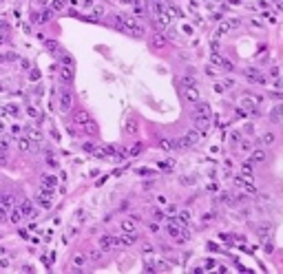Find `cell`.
<instances>
[{
    "label": "cell",
    "instance_id": "cell-32",
    "mask_svg": "<svg viewBox=\"0 0 283 274\" xmlns=\"http://www.w3.org/2000/svg\"><path fill=\"white\" fill-rule=\"evenodd\" d=\"M210 60H212V64H214V66H221V60H223V58H221V55H217V53H212V58H210Z\"/></svg>",
    "mask_w": 283,
    "mask_h": 274
},
{
    "label": "cell",
    "instance_id": "cell-42",
    "mask_svg": "<svg viewBox=\"0 0 283 274\" xmlns=\"http://www.w3.org/2000/svg\"><path fill=\"white\" fill-rule=\"evenodd\" d=\"M29 77H31V80H33V82H36V80H38V77H40V71H31V75H29Z\"/></svg>",
    "mask_w": 283,
    "mask_h": 274
},
{
    "label": "cell",
    "instance_id": "cell-15",
    "mask_svg": "<svg viewBox=\"0 0 283 274\" xmlns=\"http://www.w3.org/2000/svg\"><path fill=\"white\" fill-rule=\"evenodd\" d=\"M259 142H261V146H272V144H274V133L265 131L263 135H261V139H259Z\"/></svg>",
    "mask_w": 283,
    "mask_h": 274
},
{
    "label": "cell",
    "instance_id": "cell-49",
    "mask_svg": "<svg viewBox=\"0 0 283 274\" xmlns=\"http://www.w3.org/2000/svg\"><path fill=\"white\" fill-rule=\"evenodd\" d=\"M157 267H159V270H168V265L164 263V261H159V263H157Z\"/></svg>",
    "mask_w": 283,
    "mask_h": 274
},
{
    "label": "cell",
    "instance_id": "cell-46",
    "mask_svg": "<svg viewBox=\"0 0 283 274\" xmlns=\"http://www.w3.org/2000/svg\"><path fill=\"white\" fill-rule=\"evenodd\" d=\"M137 172H139V175H153V170H148V168H139Z\"/></svg>",
    "mask_w": 283,
    "mask_h": 274
},
{
    "label": "cell",
    "instance_id": "cell-10",
    "mask_svg": "<svg viewBox=\"0 0 283 274\" xmlns=\"http://www.w3.org/2000/svg\"><path fill=\"white\" fill-rule=\"evenodd\" d=\"M22 219H25V215L20 212V208H18V206L9 210V221H11V223H20Z\"/></svg>",
    "mask_w": 283,
    "mask_h": 274
},
{
    "label": "cell",
    "instance_id": "cell-25",
    "mask_svg": "<svg viewBox=\"0 0 283 274\" xmlns=\"http://www.w3.org/2000/svg\"><path fill=\"white\" fill-rule=\"evenodd\" d=\"M241 175H250L252 177V164L250 161H246V164L241 166Z\"/></svg>",
    "mask_w": 283,
    "mask_h": 274
},
{
    "label": "cell",
    "instance_id": "cell-31",
    "mask_svg": "<svg viewBox=\"0 0 283 274\" xmlns=\"http://www.w3.org/2000/svg\"><path fill=\"white\" fill-rule=\"evenodd\" d=\"M164 210H166V215H175V212H177V206L168 203V206H164Z\"/></svg>",
    "mask_w": 283,
    "mask_h": 274
},
{
    "label": "cell",
    "instance_id": "cell-13",
    "mask_svg": "<svg viewBox=\"0 0 283 274\" xmlns=\"http://www.w3.org/2000/svg\"><path fill=\"white\" fill-rule=\"evenodd\" d=\"M265 148H254L252 150V161H257V164H261V161H265Z\"/></svg>",
    "mask_w": 283,
    "mask_h": 274
},
{
    "label": "cell",
    "instance_id": "cell-1",
    "mask_svg": "<svg viewBox=\"0 0 283 274\" xmlns=\"http://www.w3.org/2000/svg\"><path fill=\"white\" fill-rule=\"evenodd\" d=\"M73 77H75V69H73L71 64H62V69H60V82L64 86H69V84H73Z\"/></svg>",
    "mask_w": 283,
    "mask_h": 274
},
{
    "label": "cell",
    "instance_id": "cell-14",
    "mask_svg": "<svg viewBox=\"0 0 283 274\" xmlns=\"http://www.w3.org/2000/svg\"><path fill=\"white\" fill-rule=\"evenodd\" d=\"M42 186H44V188H51V190H53L55 186H58V179H55L53 175H42Z\"/></svg>",
    "mask_w": 283,
    "mask_h": 274
},
{
    "label": "cell",
    "instance_id": "cell-3",
    "mask_svg": "<svg viewBox=\"0 0 283 274\" xmlns=\"http://www.w3.org/2000/svg\"><path fill=\"white\" fill-rule=\"evenodd\" d=\"M237 183H239V188H243L246 192H254V181L250 175H237Z\"/></svg>",
    "mask_w": 283,
    "mask_h": 274
},
{
    "label": "cell",
    "instance_id": "cell-11",
    "mask_svg": "<svg viewBox=\"0 0 283 274\" xmlns=\"http://www.w3.org/2000/svg\"><path fill=\"white\" fill-rule=\"evenodd\" d=\"M73 120H75V124L84 126V124H89V122H91V117H89V113H86V111H77Z\"/></svg>",
    "mask_w": 283,
    "mask_h": 274
},
{
    "label": "cell",
    "instance_id": "cell-4",
    "mask_svg": "<svg viewBox=\"0 0 283 274\" xmlns=\"http://www.w3.org/2000/svg\"><path fill=\"white\" fill-rule=\"evenodd\" d=\"M58 100H60L58 104H60V111H62V113L71 108V102H73V97H71V93L66 91V88H64V91H60V97H58Z\"/></svg>",
    "mask_w": 283,
    "mask_h": 274
},
{
    "label": "cell",
    "instance_id": "cell-12",
    "mask_svg": "<svg viewBox=\"0 0 283 274\" xmlns=\"http://www.w3.org/2000/svg\"><path fill=\"white\" fill-rule=\"evenodd\" d=\"M0 203L7 210H11V208H16V197L13 195H2V197H0Z\"/></svg>",
    "mask_w": 283,
    "mask_h": 274
},
{
    "label": "cell",
    "instance_id": "cell-20",
    "mask_svg": "<svg viewBox=\"0 0 283 274\" xmlns=\"http://www.w3.org/2000/svg\"><path fill=\"white\" fill-rule=\"evenodd\" d=\"M150 44H153V47H157V49H162V47H166V38L153 36V38H150Z\"/></svg>",
    "mask_w": 283,
    "mask_h": 274
},
{
    "label": "cell",
    "instance_id": "cell-17",
    "mask_svg": "<svg viewBox=\"0 0 283 274\" xmlns=\"http://www.w3.org/2000/svg\"><path fill=\"white\" fill-rule=\"evenodd\" d=\"M239 25V20H228V22H221V25H219V33H228L230 29H232V27H237Z\"/></svg>",
    "mask_w": 283,
    "mask_h": 274
},
{
    "label": "cell",
    "instance_id": "cell-7",
    "mask_svg": "<svg viewBox=\"0 0 283 274\" xmlns=\"http://www.w3.org/2000/svg\"><path fill=\"white\" fill-rule=\"evenodd\" d=\"M18 208H20V212H22L25 217H33V215H36V208H33V203H31L29 199L20 201V206H18Z\"/></svg>",
    "mask_w": 283,
    "mask_h": 274
},
{
    "label": "cell",
    "instance_id": "cell-23",
    "mask_svg": "<svg viewBox=\"0 0 283 274\" xmlns=\"http://www.w3.org/2000/svg\"><path fill=\"white\" fill-rule=\"evenodd\" d=\"M179 221H182V226H186V223L190 221V210H182L179 212Z\"/></svg>",
    "mask_w": 283,
    "mask_h": 274
},
{
    "label": "cell",
    "instance_id": "cell-2",
    "mask_svg": "<svg viewBox=\"0 0 283 274\" xmlns=\"http://www.w3.org/2000/svg\"><path fill=\"white\" fill-rule=\"evenodd\" d=\"M199 137H201V133H199V131H188V133H186V135L177 142V144H179V148H188V146H192V144H195Z\"/></svg>",
    "mask_w": 283,
    "mask_h": 274
},
{
    "label": "cell",
    "instance_id": "cell-9",
    "mask_svg": "<svg viewBox=\"0 0 283 274\" xmlns=\"http://www.w3.org/2000/svg\"><path fill=\"white\" fill-rule=\"evenodd\" d=\"M270 120H272V122H281L283 120V104L272 106V111H270Z\"/></svg>",
    "mask_w": 283,
    "mask_h": 274
},
{
    "label": "cell",
    "instance_id": "cell-16",
    "mask_svg": "<svg viewBox=\"0 0 283 274\" xmlns=\"http://www.w3.org/2000/svg\"><path fill=\"white\" fill-rule=\"evenodd\" d=\"M122 230H124V232H135V230H137V221H135V219L122 221Z\"/></svg>",
    "mask_w": 283,
    "mask_h": 274
},
{
    "label": "cell",
    "instance_id": "cell-38",
    "mask_svg": "<svg viewBox=\"0 0 283 274\" xmlns=\"http://www.w3.org/2000/svg\"><path fill=\"white\" fill-rule=\"evenodd\" d=\"M214 267V259H208L206 263H203V270H212Z\"/></svg>",
    "mask_w": 283,
    "mask_h": 274
},
{
    "label": "cell",
    "instance_id": "cell-27",
    "mask_svg": "<svg viewBox=\"0 0 283 274\" xmlns=\"http://www.w3.org/2000/svg\"><path fill=\"white\" fill-rule=\"evenodd\" d=\"M0 221H9V210L0 203Z\"/></svg>",
    "mask_w": 283,
    "mask_h": 274
},
{
    "label": "cell",
    "instance_id": "cell-35",
    "mask_svg": "<svg viewBox=\"0 0 283 274\" xmlns=\"http://www.w3.org/2000/svg\"><path fill=\"white\" fill-rule=\"evenodd\" d=\"M84 128H86L89 133H98V126H95L93 122H89V124H84Z\"/></svg>",
    "mask_w": 283,
    "mask_h": 274
},
{
    "label": "cell",
    "instance_id": "cell-21",
    "mask_svg": "<svg viewBox=\"0 0 283 274\" xmlns=\"http://www.w3.org/2000/svg\"><path fill=\"white\" fill-rule=\"evenodd\" d=\"M18 148L22 150V153H27V150L31 148V142H29V139H25V137H22V139H18Z\"/></svg>",
    "mask_w": 283,
    "mask_h": 274
},
{
    "label": "cell",
    "instance_id": "cell-18",
    "mask_svg": "<svg viewBox=\"0 0 283 274\" xmlns=\"http://www.w3.org/2000/svg\"><path fill=\"white\" fill-rule=\"evenodd\" d=\"M111 248H115L113 245V237H102L100 239V250H111Z\"/></svg>",
    "mask_w": 283,
    "mask_h": 274
},
{
    "label": "cell",
    "instance_id": "cell-34",
    "mask_svg": "<svg viewBox=\"0 0 283 274\" xmlns=\"http://www.w3.org/2000/svg\"><path fill=\"white\" fill-rule=\"evenodd\" d=\"M93 13H95V16H104V7H102V4H95V7H93Z\"/></svg>",
    "mask_w": 283,
    "mask_h": 274
},
{
    "label": "cell",
    "instance_id": "cell-44",
    "mask_svg": "<svg viewBox=\"0 0 283 274\" xmlns=\"http://www.w3.org/2000/svg\"><path fill=\"white\" fill-rule=\"evenodd\" d=\"M62 62H64V64H71V66H73V58H71V55H64V60H62Z\"/></svg>",
    "mask_w": 283,
    "mask_h": 274
},
{
    "label": "cell",
    "instance_id": "cell-30",
    "mask_svg": "<svg viewBox=\"0 0 283 274\" xmlns=\"http://www.w3.org/2000/svg\"><path fill=\"white\" fill-rule=\"evenodd\" d=\"M182 82H184V86H192V84H195V77H192V75H188V77H182Z\"/></svg>",
    "mask_w": 283,
    "mask_h": 274
},
{
    "label": "cell",
    "instance_id": "cell-40",
    "mask_svg": "<svg viewBox=\"0 0 283 274\" xmlns=\"http://www.w3.org/2000/svg\"><path fill=\"white\" fill-rule=\"evenodd\" d=\"M49 44V51L51 53H58V44H55V42H47Z\"/></svg>",
    "mask_w": 283,
    "mask_h": 274
},
{
    "label": "cell",
    "instance_id": "cell-26",
    "mask_svg": "<svg viewBox=\"0 0 283 274\" xmlns=\"http://www.w3.org/2000/svg\"><path fill=\"white\" fill-rule=\"evenodd\" d=\"M13 60H18V55H16V53H7V55H0V62H13Z\"/></svg>",
    "mask_w": 283,
    "mask_h": 274
},
{
    "label": "cell",
    "instance_id": "cell-45",
    "mask_svg": "<svg viewBox=\"0 0 283 274\" xmlns=\"http://www.w3.org/2000/svg\"><path fill=\"white\" fill-rule=\"evenodd\" d=\"M126 128H128V131H135V122L128 120V122H126Z\"/></svg>",
    "mask_w": 283,
    "mask_h": 274
},
{
    "label": "cell",
    "instance_id": "cell-50",
    "mask_svg": "<svg viewBox=\"0 0 283 274\" xmlns=\"http://www.w3.org/2000/svg\"><path fill=\"white\" fill-rule=\"evenodd\" d=\"M120 2H126V4H131V2H133V0H120Z\"/></svg>",
    "mask_w": 283,
    "mask_h": 274
},
{
    "label": "cell",
    "instance_id": "cell-47",
    "mask_svg": "<svg viewBox=\"0 0 283 274\" xmlns=\"http://www.w3.org/2000/svg\"><path fill=\"white\" fill-rule=\"evenodd\" d=\"M9 148V144L7 142H2V139H0V150H7Z\"/></svg>",
    "mask_w": 283,
    "mask_h": 274
},
{
    "label": "cell",
    "instance_id": "cell-33",
    "mask_svg": "<svg viewBox=\"0 0 283 274\" xmlns=\"http://www.w3.org/2000/svg\"><path fill=\"white\" fill-rule=\"evenodd\" d=\"M27 133H29V137H31V139H40V133H38L36 128H27Z\"/></svg>",
    "mask_w": 283,
    "mask_h": 274
},
{
    "label": "cell",
    "instance_id": "cell-6",
    "mask_svg": "<svg viewBox=\"0 0 283 274\" xmlns=\"http://www.w3.org/2000/svg\"><path fill=\"white\" fill-rule=\"evenodd\" d=\"M131 7H133V13L135 16H144L146 9H148V4H146V0H133Z\"/></svg>",
    "mask_w": 283,
    "mask_h": 274
},
{
    "label": "cell",
    "instance_id": "cell-51",
    "mask_svg": "<svg viewBox=\"0 0 283 274\" xmlns=\"http://www.w3.org/2000/svg\"><path fill=\"white\" fill-rule=\"evenodd\" d=\"M4 131V124H2V122H0V133H2Z\"/></svg>",
    "mask_w": 283,
    "mask_h": 274
},
{
    "label": "cell",
    "instance_id": "cell-29",
    "mask_svg": "<svg viewBox=\"0 0 283 274\" xmlns=\"http://www.w3.org/2000/svg\"><path fill=\"white\" fill-rule=\"evenodd\" d=\"M64 9V0H53V11H62Z\"/></svg>",
    "mask_w": 283,
    "mask_h": 274
},
{
    "label": "cell",
    "instance_id": "cell-36",
    "mask_svg": "<svg viewBox=\"0 0 283 274\" xmlns=\"http://www.w3.org/2000/svg\"><path fill=\"white\" fill-rule=\"evenodd\" d=\"M223 86H226V88H232V86H235V80H232V77H226V80H223Z\"/></svg>",
    "mask_w": 283,
    "mask_h": 274
},
{
    "label": "cell",
    "instance_id": "cell-39",
    "mask_svg": "<svg viewBox=\"0 0 283 274\" xmlns=\"http://www.w3.org/2000/svg\"><path fill=\"white\" fill-rule=\"evenodd\" d=\"M182 183H184V186H192L195 179H192V177H182Z\"/></svg>",
    "mask_w": 283,
    "mask_h": 274
},
{
    "label": "cell",
    "instance_id": "cell-24",
    "mask_svg": "<svg viewBox=\"0 0 283 274\" xmlns=\"http://www.w3.org/2000/svg\"><path fill=\"white\" fill-rule=\"evenodd\" d=\"M51 18H53V9H44L42 13H40V20L42 22H49Z\"/></svg>",
    "mask_w": 283,
    "mask_h": 274
},
{
    "label": "cell",
    "instance_id": "cell-37",
    "mask_svg": "<svg viewBox=\"0 0 283 274\" xmlns=\"http://www.w3.org/2000/svg\"><path fill=\"white\" fill-rule=\"evenodd\" d=\"M27 115L29 117H38V111L33 108V106H27Z\"/></svg>",
    "mask_w": 283,
    "mask_h": 274
},
{
    "label": "cell",
    "instance_id": "cell-5",
    "mask_svg": "<svg viewBox=\"0 0 283 274\" xmlns=\"http://www.w3.org/2000/svg\"><path fill=\"white\" fill-rule=\"evenodd\" d=\"M184 97H186V102H190V104L199 102V91L195 88V84L192 86H184Z\"/></svg>",
    "mask_w": 283,
    "mask_h": 274
},
{
    "label": "cell",
    "instance_id": "cell-41",
    "mask_svg": "<svg viewBox=\"0 0 283 274\" xmlns=\"http://www.w3.org/2000/svg\"><path fill=\"white\" fill-rule=\"evenodd\" d=\"M182 29H184V33H186V36H190V33H192V27H190V25H184Z\"/></svg>",
    "mask_w": 283,
    "mask_h": 274
},
{
    "label": "cell",
    "instance_id": "cell-48",
    "mask_svg": "<svg viewBox=\"0 0 283 274\" xmlns=\"http://www.w3.org/2000/svg\"><path fill=\"white\" fill-rule=\"evenodd\" d=\"M241 148L243 150H250V142H241Z\"/></svg>",
    "mask_w": 283,
    "mask_h": 274
},
{
    "label": "cell",
    "instance_id": "cell-8",
    "mask_svg": "<svg viewBox=\"0 0 283 274\" xmlns=\"http://www.w3.org/2000/svg\"><path fill=\"white\" fill-rule=\"evenodd\" d=\"M195 117H206V120H210V106H208V104H199V102H197Z\"/></svg>",
    "mask_w": 283,
    "mask_h": 274
},
{
    "label": "cell",
    "instance_id": "cell-28",
    "mask_svg": "<svg viewBox=\"0 0 283 274\" xmlns=\"http://www.w3.org/2000/svg\"><path fill=\"white\" fill-rule=\"evenodd\" d=\"M219 69H223V71H232L235 69V66H232V62H230V60H221V66H219Z\"/></svg>",
    "mask_w": 283,
    "mask_h": 274
},
{
    "label": "cell",
    "instance_id": "cell-19",
    "mask_svg": "<svg viewBox=\"0 0 283 274\" xmlns=\"http://www.w3.org/2000/svg\"><path fill=\"white\" fill-rule=\"evenodd\" d=\"M159 146H162L164 150H175V148L179 146V144H177V142H173V139H162Z\"/></svg>",
    "mask_w": 283,
    "mask_h": 274
},
{
    "label": "cell",
    "instance_id": "cell-22",
    "mask_svg": "<svg viewBox=\"0 0 283 274\" xmlns=\"http://www.w3.org/2000/svg\"><path fill=\"white\" fill-rule=\"evenodd\" d=\"M84 263H86V256H84V254H77L75 259H73V265H75V267H84Z\"/></svg>",
    "mask_w": 283,
    "mask_h": 274
},
{
    "label": "cell",
    "instance_id": "cell-43",
    "mask_svg": "<svg viewBox=\"0 0 283 274\" xmlns=\"http://www.w3.org/2000/svg\"><path fill=\"white\" fill-rule=\"evenodd\" d=\"M148 230L150 232H157V230H159V226H157V223H148Z\"/></svg>",
    "mask_w": 283,
    "mask_h": 274
}]
</instances>
